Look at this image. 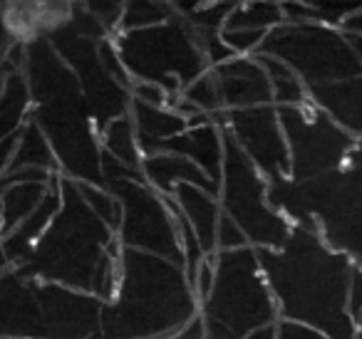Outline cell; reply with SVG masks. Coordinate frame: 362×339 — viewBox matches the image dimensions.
<instances>
[{
	"label": "cell",
	"mask_w": 362,
	"mask_h": 339,
	"mask_svg": "<svg viewBox=\"0 0 362 339\" xmlns=\"http://www.w3.org/2000/svg\"><path fill=\"white\" fill-rule=\"evenodd\" d=\"M102 309L90 292L0 273V339H102Z\"/></svg>",
	"instance_id": "5b68a950"
},
{
	"label": "cell",
	"mask_w": 362,
	"mask_h": 339,
	"mask_svg": "<svg viewBox=\"0 0 362 339\" xmlns=\"http://www.w3.org/2000/svg\"><path fill=\"white\" fill-rule=\"evenodd\" d=\"M33 97L23 72H11L0 90V141L21 134L30 121Z\"/></svg>",
	"instance_id": "7402d4cb"
},
{
	"label": "cell",
	"mask_w": 362,
	"mask_h": 339,
	"mask_svg": "<svg viewBox=\"0 0 362 339\" xmlns=\"http://www.w3.org/2000/svg\"><path fill=\"white\" fill-rule=\"evenodd\" d=\"M206 337H209L206 319H204V314L199 312L197 317L192 319V322L184 324V327H181L179 332H176L171 339H206Z\"/></svg>",
	"instance_id": "60d3db41"
},
{
	"label": "cell",
	"mask_w": 362,
	"mask_h": 339,
	"mask_svg": "<svg viewBox=\"0 0 362 339\" xmlns=\"http://www.w3.org/2000/svg\"><path fill=\"white\" fill-rule=\"evenodd\" d=\"M214 77L221 90L223 109H253V107L273 105V87L266 70L256 57H233L221 67H214Z\"/></svg>",
	"instance_id": "9a60e30c"
},
{
	"label": "cell",
	"mask_w": 362,
	"mask_h": 339,
	"mask_svg": "<svg viewBox=\"0 0 362 339\" xmlns=\"http://www.w3.org/2000/svg\"><path fill=\"white\" fill-rule=\"evenodd\" d=\"M308 102L325 112L352 139H362V75L308 87Z\"/></svg>",
	"instance_id": "e0dca14e"
},
{
	"label": "cell",
	"mask_w": 362,
	"mask_h": 339,
	"mask_svg": "<svg viewBox=\"0 0 362 339\" xmlns=\"http://www.w3.org/2000/svg\"><path fill=\"white\" fill-rule=\"evenodd\" d=\"M216 248H218V253H231V250L251 248V243H248V238L243 235V230L238 228L228 215H221V220H218Z\"/></svg>",
	"instance_id": "e575fe53"
},
{
	"label": "cell",
	"mask_w": 362,
	"mask_h": 339,
	"mask_svg": "<svg viewBox=\"0 0 362 339\" xmlns=\"http://www.w3.org/2000/svg\"><path fill=\"white\" fill-rule=\"evenodd\" d=\"M214 280H216V255L204 260L197 268V275H194V280H192V287H194V292H197L199 302H204V299L211 295Z\"/></svg>",
	"instance_id": "d590c367"
},
{
	"label": "cell",
	"mask_w": 362,
	"mask_h": 339,
	"mask_svg": "<svg viewBox=\"0 0 362 339\" xmlns=\"http://www.w3.org/2000/svg\"><path fill=\"white\" fill-rule=\"evenodd\" d=\"M77 191H80L82 201L87 203V208L112 230V233H119L122 225V203L117 201V196L107 189H100V186H90V184H77Z\"/></svg>",
	"instance_id": "f1b7e54d"
},
{
	"label": "cell",
	"mask_w": 362,
	"mask_h": 339,
	"mask_svg": "<svg viewBox=\"0 0 362 339\" xmlns=\"http://www.w3.org/2000/svg\"><path fill=\"white\" fill-rule=\"evenodd\" d=\"M345 166H350V169H362V139L355 141V146H352Z\"/></svg>",
	"instance_id": "7bdbcfd3"
},
{
	"label": "cell",
	"mask_w": 362,
	"mask_h": 339,
	"mask_svg": "<svg viewBox=\"0 0 362 339\" xmlns=\"http://www.w3.org/2000/svg\"><path fill=\"white\" fill-rule=\"evenodd\" d=\"M16 146H18V134L11 136V139L0 141V179L8 174V169H11L13 154H16Z\"/></svg>",
	"instance_id": "b9f144b4"
},
{
	"label": "cell",
	"mask_w": 362,
	"mask_h": 339,
	"mask_svg": "<svg viewBox=\"0 0 362 339\" xmlns=\"http://www.w3.org/2000/svg\"><path fill=\"white\" fill-rule=\"evenodd\" d=\"M206 339H246L253 332L276 327L278 304L258 263L256 248L216 255V280L202 302Z\"/></svg>",
	"instance_id": "52a82bcc"
},
{
	"label": "cell",
	"mask_w": 362,
	"mask_h": 339,
	"mask_svg": "<svg viewBox=\"0 0 362 339\" xmlns=\"http://www.w3.org/2000/svg\"><path fill=\"white\" fill-rule=\"evenodd\" d=\"M107 191L122 203V225L117 233L122 248L141 250L184 268L179 225L166 208L164 196L156 194L144 179L117 181Z\"/></svg>",
	"instance_id": "7c38bea8"
},
{
	"label": "cell",
	"mask_w": 362,
	"mask_h": 339,
	"mask_svg": "<svg viewBox=\"0 0 362 339\" xmlns=\"http://www.w3.org/2000/svg\"><path fill=\"white\" fill-rule=\"evenodd\" d=\"M60 213L28 263L16 270L25 278L65 285L110 302L119 282V240L87 208L77 191V181L60 176Z\"/></svg>",
	"instance_id": "3957f363"
},
{
	"label": "cell",
	"mask_w": 362,
	"mask_h": 339,
	"mask_svg": "<svg viewBox=\"0 0 362 339\" xmlns=\"http://www.w3.org/2000/svg\"><path fill=\"white\" fill-rule=\"evenodd\" d=\"M181 97L187 102H192L197 109H202L204 114H209L214 119L216 114H221L223 109V100H221V90H218V82L214 77V72H204L199 80H194L187 90L181 92Z\"/></svg>",
	"instance_id": "f546056e"
},
{
	"label": "cell",
	"mask_w": 362,
	"mask_h": 339,
	"mask_svg": "<svg viewBox=\"0 0 362 339\" xmlns=\"http://www.w3.org/2000/svg\"><path fill=\"white\" fill-rule=\"evenodd\" d=\"M355 327H357V339H362V317L357 319V324H355Z\"/></svg>",
	"instance_id": "bcb514c9"
},
{
	"label": "cell",
	"mask_w": 362,
	"mask_h": 339,
	"mask_svg": "<svg viewBox=\"0 0 362 339\" xmlns=\"http://www.w3.org/2000/svg\"><path fill=\"white\" fill-rule=\"evenodd\" d=\"M199 312L181 265L122 248L117 292L102 309V339H171Z\"/></svg>",
	"instance_id": "277c9868"
},
{
	"label": "cell",
	"mask_w": 362,
	"mask_h": 339,
	"mask_svg": "<svg viewBox=\"0 0 362 339\" xmlns=\"http://www.w3.org/2000/svg\"><path fill=\"white\" fill-rule=\"evenodd\" d=\"M174 201L179 206L181 215L189 220V225L197 233L199 243H202L204 253L211 258L218 255L216 248V235H218V220H221L223 210L218 203V196L209 194L197 186H179L174 191Z\"/></svg>",
	"instance_id": "ffe728a7"
},
{
	"label": "cell",
	"mask_w": 362,
	"mask_h": 339,
	"mask_svg": "<svg viewBox=\"0 0 362 339\" xmlns=\"http://www.w3.org/2000/svg\"><path fill=\"white\" fill-rule=\"evenodd\" d=\"M278 317L320 329L330 339H357L347 312L352 258L332 250L317 233L296 228L281 250H256Z\"/></svg>",
	"instance_id": "6da1fadb"
},
{
	"label": "cell",
	"mask_w": 362,
	"mask_h": 339,
	"mask_svg": "<svg viewBox=\"0 0 362 339\" xmlns=\"http://www.w3.org/2000/svg\"><path fill=\"white\" fill-rule=\"evenodd\" d=\"M129 117L136 126L141 156L159 154V146L164 141L174 139V136L184 134L189 129V121L176 114L174 109H169V107H149L132 100Z\"/></svg>",
	"instance_id": "44dd1931"
},
{
	"label": "cell",
	"mask_w": 362,
	"mask_h": 339,
	"mask_svg": "<svg viewBox=\"0 0 362 339\" xmlns=\"http://www.w3.org/2000/svg\"><path fill=\"white\" fill-rule=\"evenodd\" d=\"M132 100L149 107H169V95L161 87L149 85V82H134L132 85Z\"/></svg>",
	"instance_id": "74e56055"
},
{
	"label": "cell",
	"mask_w": 362,
	"mask_h": 339,
	"mask_svg": "<svg viewBox=\"0 0 362 339\" xmlns=\"http://www.w3.org/2000/svg\"><path fill=\"white\" fill-rule=\"evenodd\" d=\"M50 184H16L0 189V203H3V223H0V238L18 228L30 213L42 203Z\"/></svg>",
	"instance_id": "603a6c76"
},
{
	"label": "cell",
	"mask_w": 362,
	"mask_h": 339,
	"mask_svg": "<svg viewBox=\"0 0 362 339\" xmlns=\"http://www.w3.org/2000/svg\"><path fill=\"white\" fill-rule=\"evenodd\" d=\"M246 339H276V327H266V329H261V332H253L251 337H246Z\"/></svg>",
	"instance_id": "f6af8a7d"
},
{
	"label": "cell",
	"mask_w": 362,
	"mask_h": 339,
	"mask_svg": "<svg viewBox=\"0 0 362 339\" xmlns=\"http://www.w3.org/2000/svg\"><path fill=\"white\" fill-rule=\"evenodd\" d=\"M18 40H23V37H18V32L13 30L11 20H8V3H0V65L6 62L8 52L13 50Z\"/></svg>",
	"instance_id": "ab89813d"
},
{
	"label": "cell",
	"mask_w": 362,
	"mask_h": 339,
	"mask_svg": "<svg viewBox=\"0 0 362 339\" xmlns=\"http://www.w3.org/2000/svg\"><path fill=\"white\" fill-rule=\"evenodd\" d=\"M276 339H330V337H327V334H322L320 329L308 327V324L278 319V322H276Z\"/></svg>",
	"instance_id": "8d00e7d4"
},
{
	"label": "cell",
	"mask_w": 362,
	"mask_h": 339,
	"mask_svg": "<svg viewBox=\"0 0 362 339\" xmlns=\"http://www.w3.org/2000/svg\"><path fill=\"white\" fill-rule=\"evenodd\" d=\"M23 75L33 97L30 121H35L50 141L60 176L105 189L100 131L92 121L75 72L45 35L25 42Z\"/></svg>",
	"instance_id": "7a4b0ae2"
},
{
	"label": "cell",
	"mask_w": 362,
	"mask_h": 339,
	"mask_svg": "<svg viewBox=\"0 0 362 339\" xmlns=\"http://www.w3.org/2000/svg\"><path fill=\"white\" fill-rule=\"evenodd\" d=\"M221 131H226L251 164L263 174L268 184L291 179V151L283 134L278 107H253V109L221 112L214 117Z\"/></svg>",
	"instance_id": "5bb4252c"
},
{
	"label": "cell",
	"mask_w": 362,
	"mask_h": 339,
	"mask_svg": "<svg viewBox=\"0 0 362 339\" xmlns=\"http://www.w3.org/2000/svg\"><path fill=\"white\" fill-rule=\"evenodd\" d=\"M85 6H87V11L107 28V32H110L112 37H117L119 23H122V13H124V3H122V0H90V3H85Z\"/></svg>",
	"instance_id": "836d02e7"
},
{
	"label": "cell",
	"mask_w": 362,
	"mask_h": 339,
	"mask_svg": "<svg viewBox=\"0 0 362 339\" xmlns=\"http://www.w3.org/2000/svg\"><path fill=\"white\" fill-rule=\"evenodd\" d=\"M18 169H42L50 171V174H60L55 151H52L50 141H47V136L42 134V129L35 121H28L21 134H18V146L8 171Z\"/></svg>",
	"instance_id": "cb8c5ba5"
},
{
	"label": "cell",
	"mask_w": 362,
	"mask_h": 339,
	"mask_svg": "<svg viewBox=\"0 0 362 339\" xmlns=\"http://www.w3.org/2000/svg\"><path fill=\"white\" fill-rule=\"evenodd\" d=\"M268 32L261 30H221V40L236 57H253L263 45Z\"/></svg>",
	"instance_id": "1f68e13d"
},
{
	"label": "cell",
	"mask_w": 362,
	"mask_h": 339,
	"mask_svg": "<svg viewBox=\"0 0 362 339\" xmlns=\"http://www.w3.org/2000/svg\"><path fill=\"white\" fill-rule=\"evenodd\" d=\"M236 6L238 3H226V0H221V3H202L194 13L181 16V18H184L194 30L221 32L223 28H226L228 18H231V13L236 11Z\"/></svg>",
	"instance_id": "4dcf8cb0"
},
{
	"label": "cell",
	"mask_w": 362,
	"mask_h": 339,
	"mask_svg": "<svg viewBox=\"0 0 362 339\" xmlns=\"http://www.w3.org/2000/svg\"><path fill=\"white\" fill-rule=\"evenodd\" d=\"M283 8L281 3L271 0H251V3H238L231 13L223 30H261L271 32L278 25H283Z\"/></svg>",
	"instance_id": "4316f807"
},
{
	"label": "cell",
	"mask_w": 362,
	"mask_h": 339,
	"mask_svg": "<svg viewBox=\"0 0 362 339\" xmlns=\"http://www.w3.org/2000/svg\"><path fill=\"white\" fill-rule=\"evenodd\" d=\"M115 45L134 82H149L169 95L181 97L194 80L209 72V62L194 37L189 23L181 16L146 28V30L119 32Z\"/></svg>",
	"instance_id": "ba28073f"
},
{
	"label": "cell",
	"mask_w": 362,
	"mask_h": 339,
	"mask_svg": "<svg viewBox=\"0 0 362 339\" xmlns=\"http://www.w3.org/2000/svg\"><path fill=\"white\" fill-rule=\"evenodd\" d=\"M141 176L161 196H174L179 186H197V189H204L214 196H218V191H221V186L206 171L199 169L194 161L176 154L144 156L141 159Z\"/></svg>",
	"instance_id": "d6986e66"
},
{
	"label": "cell",
	"mask_w": 362,
	"mask_h": 339,
	"mask_svg": "<svg viewBox=\"0 0 362 339\" xmlns=\"http://www.w3.org/2000/svg\"><path fill=\"white\" fill-rule=\"evenodd\" d=\"M256 55L281 60L300 77L305 87L362 75V62L357 60L345 32L320 23H283L268 32Z\"/></svg>",
	"instance_id": "30bf717a"
},
{
	"label": "cell",
	"mask_w": 362,
	"mask_h": 339,
	"mask_svg": "<svg viewBox=\"0 0 362 339\" xmlns=\"http://www.w3.org/2000/svg\"><path fill=\"white\" fill-rule=\"evenodd\" d=\"M268 201L296 228L313 230L362 265V169L345 166L305 184H271Z\"/></svg>",
	"instance_id": "8992f818"
},
{
	"label": "cell",
	"mask_w": 362,
	"mask_h": 339,
	"mask_svg": "<svg viewBox=\"0 0 362 339\" xmlns=\"http://www.w3.org/2000/svg\"><path fill=\"white\" fill-rule=\"evenodd\" d=\"M45 37L57 50V55L67 62V67L75 72L97 131L105 129L110 121L129 114L132 92L127 90V87H122L119 82L102 67L95 40H87L85 35H80V32L70 25V20L52 28L50 32H45Z\"/></svg>",
	"instance_id": "4fadbf2b"
},
{
	"label": "cell",
	"mask_w": 362,
	"mask_h": 339,
	"mask_svg": "<svg viewBox=\"0 0 362 339\" xmlns=\"http://www.w3.org/2000/svg\"><path fill=\"white\" fill-rule=\"evenodd\" d=\"M174 18V8L171 3H156V0H129L124 3V13H122L119 32L132 30H146V28L161 25V23ZM117 32V35H119Z\"/></svg>",
	"instance_id": "83f0119b"
},
{
	"label": "cell",
	"mask_w": 362,
	"mask_h": 339,
	"mask_svg": "<svg viewBox=\"0 0 362 339\" xmlns=\"http://www.w3.org/2000/svg\"><path fill=\"white\" fill-rule=\"evenodd\" d=\"M345 37L350 40L352 50H355V55H357V60L362 62V35H345Z\"/></svg>",
	"instance_id": "ee69618b"
},
{
	"label": "cell",
	"mask_w": 362,
	"mask_h": 339,
	"mask_svg": "<svg viewBox=\"0 0 362 339\" xmlns=\"http://www.w3.org/2000/svg\"><path fill=\"white\" fill-rule=\"evenodd\" d=\"M283 134L291 151V181L320 179L345 169L355 139L315 107H278Z\"/></svg>",
	"instance_id": "8fae6325"
},
{
	"label": "cell",
	"mask_w": 362,
	"mask_h": 339,
	"mask_svg": "<svg viewBox=\"0 0 362 339\" xmlns=\"http://www.w3.org/2000/svg\"><path fill=\"white\" fill-rule=\"evenodd\" d=\"M0 223H3V203H0Z\"/></svg>",
	"instance_id": "7dc6e473"
},
{
	"label": "cell",
	"mask_w": 362,
	"mask_h": 339,
	"mask_svg": "<svg viewBox=\"0 0 362 339\" xmlns=\"http://www.w3.org/2000/svg\"><path fill=\"white\" fill-rule=\"evenodd\" d=\"M100 146L112 159H117L119 164L129 166L132 171H139L141 174V159H144V156H141L136 126L129 114L110 121V124L100 131Z\"/></svg>",
	"instance_id": "d4e9b609"
},
{
	"label": "cell",
	"mask_w": 362,
	"mask_h": 339,
	"mask_svg": "<svg viewBox=\"0 0 362 339\" xmlns=\"http://www.w3.org/2000/svg\"><path fill=\"white\" fill-rule=\"evenodd\" d=\"M268 181L251 164L241 146L223 131V169L218 203L223 215L233 220L251 248L281 250L293 233V223L268 201Z\"/></svg>",
	"instance_id": "9c48e42d"
},
{
	"label": "cell",
	"mask_w": 362,
	"mask_h": 339,
	"mask_svg": "<svg viewBox=\"0 0 362 339\" xmlns=\"http://www.w3.org/2000/svg\"><path fill=\"white\" fill-rule=\"evenodd\" d=\"M159 154H176L194 161L202 171H206L218 186H221L223 169V131L216 121L189 126L184 134L164 141L159 146Z\"/></svg>",
	"instance_id": "ac0fdd59"
},
{
	"label": "cell",
	"mask_w": 362,
	"mask_h": 339,
	"mask_svg": "<svg viewBox=\"0 0 362 339\" xmlns=\"http://www.w3.org/2000/svg\"><path fill=\"white\" fill-rule=\"evenodd\" d=\"M97 55H100L102 67H105L122 87H127V90L132 92V77H129V72H127L124 62H122L119 50H117V45H115V37H107V40L97 42Z\"/></svg>",
	"instance_id": "d6a6232c"
},
{
	"label": "cell",
	"mask_w": 362,
	"mask_h": 339,
	"mask_svg": "<svg viewBox=\"0 0 362 339\" xmlns=\"http://www.w3.org/2000/svg\"><path fill=\"white\" fill-rule=\"evenodd\" d=\"M347 312H350L352 322L357 324V319L362 317V265H352L350 275V295H347Z\"/></svg>",
	"instance_id": "f35d334b"
},
{
	"label": "cell",
	"mask_w": 362,
	"mask_h": 339,
	"mask_svg": "<svg viewBox=\"0 0 362 339\" xmlns=\"http://www.w3.org/2000/svg\"><path fill=\"white\" fill-rule=\"evenodd\" d=\"M253 57L261 62L268 80H271L273 105L276 107H305L308 105V87L303 85L300 77H298L291 67L268 55H253Z\"/></svg>",
	"instance_id": "484cf974"
},
{
	"label": "cell",
	"mask_w": 362,
	"mask_h": 339,
	"mask_svg": "<svg viewBox=\"0 0 362 339\" xmlns=\"http://www.w3.org/2000/svg\"><path fill=\"white\" fill-rule=\"evenodd\" d=\"M60 208H62V189H60V174H57L52 179L42 203L33 210L30 218L23 220L6 238H0V250L6 255L8 268H21V265L28 263V258L33 255V250L40 243L42 235L47 233V228L52 225L55 215L60 213Z\"/></svg>",
	"instance_id": "2e32d148"
}]
</instances>
